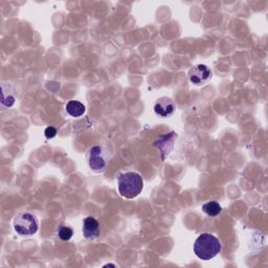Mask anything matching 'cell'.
Here are the masks:
<instances>
[{"instance_id":"9","label":"cell","mask_w":268,"mask_h":268,"mask_svg":"<svg viewBox=\"0 0 268 268\" xmlns=\"http://www.w3.org/2000/svg\"><path fill=\"white\" fill-rule=\"evenodd\" d=\"M85 106L78 101H70L66 105V112L73 117L82 116L85 112Z\"/></svg>"},{"instance_id":"11","label":"cell","mask_w":268,"mask_h":268,"mask_svg":"<svg viewBox=\"0 0 268 268\" xmlns=\"http://www.w3.org/2000/svg\"><path fill=\"white\" fill-rule=\"evenodd\" d=\"M204 212L207 214V215L211 217H215L221 213L222 208L221 206L217 203V201H210V203H207L203 207Z\"/></svg>"},{"instance_id":"8","label":"cell","mask_w":268,"mask_h":268,"mask_svg":"<svg viewBox=\"0 0 268 268\" xmlns=\"http://www.w3.org/2000/svg\"><path fill=\"white\" fill-rule=\"evenodd\" d=\"M176 138L175 132H171L165 137L160 138L157 142H155V147L160 150V153H162V158L163 160L165 159L166 155L170 153V151L173 149V142Z\"/></svg>"},{"instance_id":"3","label":"cell","mask_w":268,"mask_h":268,"mask_svg":"<svg viewBox=\"0 0 268 268\" xmlns=\"http://www.w3.org/2000/svg\"><path fill=\"white\" fill-rule=\"evenodd\" d=\"M14 229L20 236H32L38 231V221L30 213H22L14 221Z\"/></svg>"},{"instance_id":"6","label":"cell","mask_w":268,"mask_h":268,"mask_svg":"<svg viewBox=\"0 0 268 268\" xmlns=\"http://www.w3.org/2000/svg\"><path fill=\"white\" fill-rule=\"evenodd\" d=\"M174 110H175V104H174L172 99L167 97L160 98L154 106L155 113L162 117L170 116L171 114H173Z\"/></svg>"},{"instance_id":"13","label":"cell","mask_w":268,"mask_h":268,"mask_svg":"<svg viewBox=\"0 0 268 268\" xmlns=\"http://www.w3.org/2000/svg\"><path fill=\"white\" fill-rule=\"evenodd\" d=\"M45 137L46 139H53L56 137V134H57V129L56 128H53V127H47L45 129Z\"/></svg>"},{"instance_id":"10","label":"cell","mask_w":268,"mask_h":268,"mask_svg":"<svg viewBox=\"0 0 268 268\" xmlns=\"http://www.w3.org/2000/svg\"><path fill=\"white\" fill-rule=\"evenodd\" d=\"M10 89H12L10 85H6L5 83L2 85V106L4 108H9L15 104V96Z\"/></svg>"},{"instance_id":"5","label":"cell","mask_w":268,"mask_h":268,"mask_svg":"<svg viewBox=\"0 0 268 268\" xmlns=\"http://www.w3.org/2000/svg\"><path fill=\"white\" fill-rule=\"evenodd\" d=\"M189 77L193 84L204 85L212 78V71L205 64H198L190 71Z\"/></svg>"},{"instance_id":"14","label":"cell","mask_w":268,"mask_h":268,"mask_svg":"<svg viewBox=\"0 0 268 268\" xmlns=\"http://www.w3.org/2000/svg\"><path fill=\"white\" fill-rule=\"evenodd\" d=\"M108 266H111V267H115L114 264H106L104 267H108Z\"/></svg>"},{"instance_id":"4","label":"cell","mask_w":268,"mask_h":268,"mask_svg":"<svg viewBox=\"0 0 268 268\" xmlns=\"http://www.w3.org/2000/svg\"><path fill=\"white\" fill-rule=\"evenodd\" d=\"M109 156L107 150H105L101 146H95L92 147L89 151V157H88V164L91 170L96 172L104 171L108 165Z\"/></svg>"},{"instance_id":"2","label":"cell","mask_w":268,"mask_h":268,"mask_svg":"<svg viewBox=\"0 0 268 268\" xmlns=\"http://www.w3.org/2000/svg\"><path fill=\"white\" fill-rule=\"evenodd\" d=\"M144 187V180L139 173L126 172L118 177L119 194L127 199L138 197Z\"/></svg>"},{"instance_id":"12","label":"cell","mask_w":268,"mask_h":268,"mask_svg":"<svg viewBox=\"0 0 268 268\" xmlns=\"http://www.w3.org/2000/svg\"><path fill=\"white\" fill-rule=\"evenodd\" d=\"M73 235H74V231L71 229V227H69V226L62 225V226H60V229L58 230V236L63 241H69V240H71L72 237H73Z\"/></svg>"},{"instance_id":"1","label":"cell","mask_w":268,"mask_h":268,"mask_svg":"<svg viewBox=\"0 0 268 268\" xmlns=\"http://www.w3.org/2000/svg\"><path fill=\"white\" fill-rule=\"evenodd\" d=\"M221 250V244L218 238L211 234H201L195 241L194 252L196 256L205 261L215 258Z\"/></svg>"},{"instance_id":"7","label":"cell","mask_w":268,"mask_h":268,"mask_svg":"<svg viewBox=\"0 0 268 268\" xmlns=\"http://www.w3.org/2000/svg\"><path fill=\"white\" fill-rule=\"evenodd\" d=\"M83 235L86 239H96L100 235V224L95 217H87L83 222Z\"/></svg>"}]
</instances>
